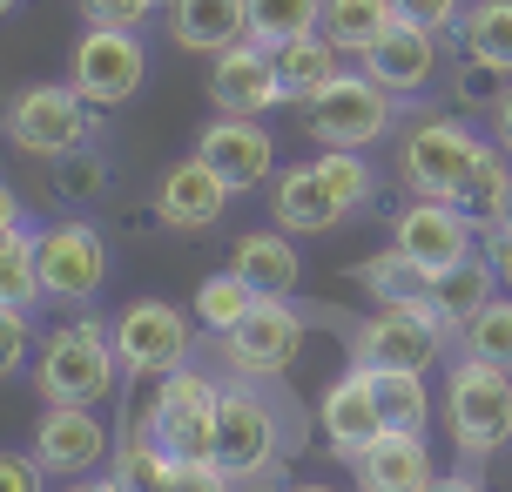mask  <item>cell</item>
<instances>
[{
	"label": "cell",
	"mask_w": 512,
	"mask_h": 492,
	"mask_svg": "<svg viewBox=\"0 0 512 492\" xmlns=\"http://www.w3.org/2000/svg\"><path fill=\"white\" fill-rule=\"evenodd\" d=\"M297 452V412L270 398V385L256 378H236L223 385V405H216V466L230 472L236 486H256L283 472V459Z\"/></svg>",
	"instance_id": "6da1fadb"
},
{
	"label": "cell",
	"mask_w": 512,
	"mask_h": 492,
	"mask_svg": "<svg viewBox=\"0 0 512 492\" xmlns=\"http://www.w3.org/2000/svg\"><path fill=\"white\" fill-rule=\"evenodd\" d=\"M34 391H41V405H102L108 391H115V324L102 317H75V324H61L34 344Z\"/></svg>",
	"instance_id": "7a4b0ae2"
},
{
	"label": "cell",
	"mask_w": 512,
	"mask_h": 492,
	"mask_svg": "<svg viewBox=\"0 0 512 492\" xmlns=\"http://www.w3.org/2000/svg\"><path fill=\"white\" fill-rule=\"evenodd\" d=\"M216 405H223V378H209L203 364H182L169 378H155L128 439L162 445L169 459H216Z\"/></svg>",
	"instance_id": "3957f363"
},
{
	"label": "cell",
	"mask_w": 512,
	"mask_h": 492,
	"mask_svg": "<svg viewBox=\"0 0 512 492\" xmlns=\"http://www.w3.org/2000/svg\"><path fill=\"white\" fill-rule=\"evenodd\" d=\"M102 135V115L95 102L81 95L75 81H27L21 95L7 102V142L21 156H41V162H68V156H88Z\"/></svg>",
	"instance_id": "277c9868"
},
{
	"label": "cell",
	"mask_w": 512,
	"mask_h": 492,
	"mask_svg": "<svg viewBox=\"0 0 512 492\" xmlns=\"http://www.w3.org/2000/svg\"><path fill=\"white\" fill-rule=\"evenodd\" d=\"M351 331V364L364 371H432L438 351L452 344V324L432 311V297H405V304H378L371 317L344 324Z\"/></svg>",
	"instance_id": "5b68a950"
},
{
	"label": "cell",
	"mask_w": 512,
	"mask_h": 492,
	"mask_svg": "<svg viewBox=\"0 0 512 492\" xmlns=\"http://www.w3.org/2000/svg\"><path fill=\"white\" fill-rule=\"evenodd\" d=\"M445 432L465 459H492L512 445V371L486 358H459L445 371Z\"/></svg>",
	"instance_id": "8992f818"
},
{
	"label": "cell",
	"mask_w": 512,
	"mask_h": 492,
	"mask_svg": "<svg viewBox=\"0 0 512 492\" xmlns=\"http://www.w3.org/2000/svg\"><path fill=\"white\" fill-rule=\"evenodd\" d=\"M492 156V142L452 122V115H418L398 135V176L411 196H432V203H459V189L472 182V169Z\"/></svg>",
	"instance_id": "52a82bcc"
},
{
	"label": "cell",
	"mask_w": 512,
	"mask_h": 492,
	"mask_svg": "<svg viewBox=\"0 0 512 492\" xmlns=\"http://www.w3.org/2000/svg\"><path fill=\"white\" fill-rule=\"evenodd\" d=\"M304 129L317 149H351V156H364L371 142H384V135L398 129V95H384L371 75H344L317 95V102H304Z\"/></svg>",
	"instance_id": "ba28073f"
},
{
	"label": "cell",
	"mask_w": 512,
	"mask_h": 492,
	"mask_svg": "<svg viewBox=\"0 0 512 492\" xmlns=\"http://www.w3.org/2000/svg\"><path fill=\"white\" fill-rule=\"evenodd\" d=\"M115 358H122V378H169L196 358V324L169 297H135L115 317Z\"/></svg>",
	"instance_id": "9c48e42d"
},
{
	"label": "cell",
	"mask_w": 512,
	"mask_h": 492,
	"mask_svg": "<svg viewBox=\"0 0 512 492\" xmlns=\"http://www.w3.org/2000/svg\"><path fill=\"white\" fill-rule=\"evenodd\" d=\"M304 311L290 304V297H256V311L236 324L230 337H216L223 344V364H230V378H256V385H277L290 364L304 358Z\"/></svg>",
	"instance_id": "30bf717a"
},
{
	"label": "cell",
	"mask_w": 512,
	"mask_h": 492,
	"mask_svg": "<svg viewBox=\"0 0 512 492\" xmlns=\"http://www.w3.org/2000/svg\"><path fill=\"white\" fill-rule=\"evenodd\" d=\"M68 81H75L95 108L135 102L142 81H149V48H142V34H135V27H81Z\"/></svg>",
	"instance_id": "8fae6325"
},
{
	"label": "cell",
	"mask_w": 512,
	"mask_h": 492,
	"mask_svg": "<svg viewBox=\"0 0 512 492\" xmlns=\"http://www.w3.org/2000/svg\"><path fill=\"white\" fill-rule=\"evenodd\" d=\"M391 250H405L425 277H445V270H459L465 257H479V223H472L459 203L411 196V203L391 216Z\"/></svg>",
	"instance_id": "7c38bea8"
},
{
	"label": "cell",
	"mask_w": 512,
	"mask_h": 492,
	"mask_svg": "<svg viewBox=\"0 0 512 492\" xmlns=\"http://www.w3.org/2000/svg\"><path fill=\"white\" fill-rule=\"evenodd\" d=\"M41 284H48V304H95L108 284V243L88 223H48L41 230Z\"/></svg>",
	"instance_id": "4fadbf2b"
},
{
	"label": "cell",
	"mask_w": 512,
	"mask_h": 492,
	"mask_svg": "<svg viewBox=\"0 0 512 492\" xmlns=\"http://www.w3.org/2000/svg\"><path fill=\"white\" fill-rule=\"evenodd\" d=\"M108 432L102 418H95V405H48V412L34 418V459H41V472L48 479H88V472L108 459Z\"/></svg>",
	"instance_id": "5bb4252c"
},
{
	"label": "cell",
	"mask_w": 512,
	"mask_h": 492,
	"mask_svg": "<svg viewBox=\"0 0 512 492\" xmlns=\"http://www.w3.org/2000/svg\"><path fill=\"white\" fill-rule=\"evenodd\" d=\"M317 432H324V445H331L337 459H364L391 432L384 412H378V378L364 364H351L344 378L324 385V398H317Z\"/></svg>",
	"instance_id": "9a60e30c"
},
{
	"label": "cell",
	"mask_w": 512,
	"mask_h": 492,
	"mask_svg": "<svg viewBox=\"0 0 512 492\" xmlns=\"http://www.w3.org/2000/svg\"><path fill=\"white\" fill-rule=\"evenodd\" d=\"M196 156L243 196V189H256V182L277 169V142H270V129H263L256 115H223V122H209V129L196 135Z\"/></svg>",
	"instance_id": "2e32d148"
},
{
	"label": "cell",
	"mask_w": 512,
	"mask_h": 492,
	"mask_svg": "<svg viewBox=\"0 0 512 492\" xmlns=\"http://www.w3.org/2000/svg\"><path fill=\"white\" fill-rule=\"evenodd\" d=\"M438 41H445V34H432V27H418V21H398L378 48L364 54V75L378 81L384 95L411 102V95H425V88L438 81V61H445Z\"/></svg>",
	"instance_id": "e0dca14e"
},
{
	"label": "cell",
	"mask_w": 512,
	"mask_h": 492,
	"mask_svg": "<svg viewBox=\"0 0 512 492\" xmlns=\"http://www.w3.org/2000/svg\"><path fill=\"white\" fill-rule=\"evenodd\" d=\"M270 223L290 236H324V230H344L351 223V203L331 189V176L317 162H297L283 169L277 189H270Z\"/></svg>",
	"instance_id": "ac0fdd59"
},
{
	"label": "cell",
	"mask_w": 512,
	"mask_h": 492,
	"mask_svg": "<svg viewBox=\"0 0 512 492\" xmlns=\"http://www.w3.org/2000/svg\"><path fill=\"white\" fill-rule=\"evenodd\" d=\"M230 182L216 176L203 156H182L162 169L155 182V216L169 223V230H209V223H223V209H230Z\"/></svg>",
	"instance_id": "d6986e66"
},
{
	"label": "cell",
	"mask_w": 512,
	"mask_h": 492,
	"mask_svg": "<svg viewBox=\"0 0 512 492\" xmlns=\"http://www.w3.org/2000/svg\"><path fill=\"white\" fill-rule=\"evenodd\" d=\"M209 95H216L223 115H263L270 102H283L270 48H263V41H243V48L216 54V68H209Z\"/></svg>",
	"instance_id": "ffe728a7"
},
{
	"label": "cell",
	"mask_w": 512,
	"mask_h": 492,
	"mask_svg": "<svg viewBox=\"0 0 512 492\" xmlns=\"http://www.w3.org/2000/svg\"><path fill=\"white\" fill-rule=\"evenodd\" d=\"M351 479H358V492H432L438 486L432 452L411 432H384L364 459H351Z\"/></svg>",
	"instance_id": "44dd1931"
},
{
	"label": "cell",
	"mask_w": 512,
	"mask_h": 492,
	"mask_svg": "<svg viewBox=\"0 0 512 492\" xmlns=\"http://www.w3.org/2000/svg\"><path fill=\"white\" fill-rule=\"evenodd\" d=\"M169 34L189 54H230L250 41V0H169Z\"/></svg>",
	"instance_id": "7402d4cb"
},
{
	"label": "cell",
	"mask_w": 512,
	"mask_h": 492,
	"mask_svg": "<svg viewBox=\"0 0 512 492\" xmlns=\"http://www.w3.org/2000/svg\"><path fill=\"white\" fill-rule=\"evenodd\" d=\"M0 304H48V284H41V230L21 223V203L0 196Z\"/></svg>",
	"instance_id": "603a6c76"
},
{
	"label": "cell",
	"mask_w": 512,
	"mask_h": 492,
	"mask_svg": "<svg viewBox=\"0 0 512 492\" xmlns=\"http://www.w3.org/2000/svg\"><path fill=\"white\" fill-rule=\"evenodd\" d=\"M230 270H243V277H250L256 297H290V290H297V277H304V257H297L290 230H250V236H236Z\"/></svg>",
	"instance_id": "cb8c5ba5"
},
{
	"label": "cell",
	"mask_w": 512,
	"mask_h": 492,
	"mask_svg": "<svg viewBox=\"0 0 512 492\" xmlns=\"http://www.w3.org/2000/svg\"><path fill=\"white\" fill-rule=\"evenodd\" d=\"M270 61H277L283 102H317V95H324V88L344 75V61H337V48L324 41V34H297V41L270 48Z\"/></svg>",
	"instance_id": "d4e9b609"
},
{
	"label": "cell",
	"mask_w": 512,
	"mask_h": 492,
	"mask_svg": "<svg viewBox=\"0 0 512 492\" xmlns=\"http://www.w3.org/2000/svg\"><path fill=\"white\" fill-rule=\"evenodd\" d=\"M492 284H499V270H492V257L479 250V257H465L459 270L432 277V290H425V297H432V311L445 317V324H452V337H459L465 324H472V317H479V311L492 304Z\"/></svg>",
	"instance_id": "484cf974"
},
{
	"label": "cell",
	"mask_w": 512,
	"mask_h": 492,
	"mask_svg": "<svg viewBox=\"0 0 512 492\" xmlns=\"http://www.w3.org/2000/svg\"><path fill=\"white\" fill-rule=\"evenodd\" d=\"M391 27H398V7H391V0H324V27H317V34H324L337 54H358L364 61Z\"/></svg>",
	"instance_id": "4316f807"
},
{
	"label": "cell",
	"mask_w": 512,
	"mask_h": 492,
	"mask_svg": "<svg viewBox=\"0 0 512 492\" xmlns=\"http://www.w3.org/2000/svg\"><path fill=\"white\" fill-rule=\"evenodd\" d=\"M465 61H486L499 75H512V0H472L459 21Z\"/></svg>",
	"instance_id": "83f0119b"
},
{
	"label": "cell",
	"mask_w": 512,
	"mask_h": 492,
	"mask_svg": "<svg viewBox=\"0 0 512 492\" xmlns=\"http://www.w3.org/2000/svg\"><path fill=\"white\" fill-rule=\"evenodd\" d=\"M250 311H256V284L243 270H209L203 284H196V324L209 337H230Z\"/></svg>",
	"instance_id": "f1b7e54d"
},
{
	"label": "cell",
	"mask_w": 512,
	"mask_h": 492,
	"mask_svg": "<svg viewBox=\"0 0 512 492\" xmlns=\"http://www.w3.org/2000/svg\"><path fill=\"white\" fill-rule=\"evenodd\" d=\"M378 378V412L391 432H411V439H425V425H432V391L418 371H371Z\"/></svg>",
	"instance_id": "f546056e"
},
{
	"label": "cell",
	"mask_w": 512,
	"mask_h": 492,
	"mask_svg": "<svg viewBox=\"0 0 512 492\" xmlns=\"http://www.w3.org/2000/svg\"><path fill=\"white\" fill-rule=\"evenodd\" d=\"M351 277L364 284L371 304H405V297H425V290H432V277H425L405 250H378V257H364Z\"/></svg>",
	"instance_id": "4dcf8cb0"
},
{
	"label": "cell",
	"mask_w": 512,
	"mask_h": 492,
	"mask_svg": "<svg viewBox=\"0 0 512 492\" xmlns=\"http://www.w3.org/2000/svg\"><path fill=\"white\" fill-rule=\"evenodd\" d=\"M317 27H324V0H250V41L263 48H283Z\"/></svg>",
	"instance_id": "1f68e13d"
},
{
	"label": "cell",
	"mask_w": 512,
	"mask_h": 492,
	"mask_svg": "<svg viewBox=\"0 0 512 492\" xmlns=\"http://www.w3.org/2000/svg\"><path fill=\"white\" fill-rule=\"evenodd\" d=\"M506 196H512V169L506 156H486L472 169V182L459 189V209L479 223V230H506Z\"/></svg>",
	"instance_id": "d6a6232c"
},
{
	"label": "cell",
	"mask_w": 512,
	"mask_h": 492,
	"mask_svg": "<svg viewBox=\"0 0 512 492\" xmlns=\"http://www.w3.org/2000/svg\"><path fill=\"white\" fill-rule=\"evenodd\" d=\"M169 472H176V459L162 445H149V439L115 445V486L122 492H169Z\"/></svg>",
	"instance_id": "836d02e7"
},
{
	"label": "cell",
	"mask_w": 512,
	"mask_h": 492,
	"mask_svg": "<svg viewBox=\"0 0 512 492\" xmlns=\"http://www.w3.org/2000/svg\"><path fill=\"white\" fill-rule=\"evenodd\" d=\"M459 344H465V358H486L512 371V297H492L486 311L459 331Z\"/></svg>",
	"instance_id": "e575fe53"
},
{
	"label": "cell",
	"mask_w": 512,
	"mask_h": 492,
	"mask_svg": "<svg viewBox=\"0 0 512 492\" xmlns=\"http://www.w3.org/2000/svg\"><path fill=\"white\" fill-rule=\"evenodd\" d=\"M317 169H324V176H331V189L351 203V216L378 203V169H371L364 156H351V149H324V156H317Z\"/></svg>",
	"instance_id": "d590c367"
},
{
	"label": "cell",
	"mask_w": 512,
	"mask_h": 492,
	"mask_svg": "<svg viewBox=\"0 0 512 492\" xmlns=\"http://www.w3.org/2000/svg\"><path fill=\"white\" fill-rule=\"evenodd\" d=\"M155 7H162V0H81L88 27H135V34L155 21Z\"/></svg>",
	"instance_id": "8d00e7d4"
},
{
	"label": "cell",
	"mask_w": 512,
	"mask_h": 492,
	"mask_svg": "<svg viewBox=\"0 0 512 492\" xmlns=\"http://www.w3.org/2000/svg\"><path fill=\"white\" fill-rule=\"evenodd\" d=\"M391 7H398V21H418L432 34H459L465 21V0H391Z\"/></svg>",
	"instance_id": "74e56055"
},
{
	"label": "cell",
	"mask_w": 512,
	"mask_h": 492,
	"mask_svg": "<svg viewBox=\"0 0 512 492\" xmlns=\"http://www.w3.org/2000/svg\"><path fill=\"white\" fill-rule=\"evenodd\" d=\"M169 492H236V479L216 459H176V472H169Z\"/></svg>",
	"instance_id": "f35d334b"
},
{
	"label": "cell",
	"mask_w": 512,
	"mask_h": 492,
	"mask_svg": "<svg viewBox=\"0 0 512 492\" xmlns=\"http://www.w3.org/2000/svg\"><path fill=\"white\" fill-rule=\"evenodd\" d=\"M27 317L21 304H0V371H21V364H34V351H27Z\"/></svg>",
	"instance_id": "ab89813d"
},
{
	"label": "cell",
	"mask_w": 512,
	"mask_h": 492,
	"mask_svg": "<svg viewBox=\"0 0 512 492\" xmlns=\"http://www.w3.org/2000/svg\"><path fill=\"white\" fill-rule=\"evenodd\" d=\"M0 492H48V472L34 452H7L0 459Z\"/></svg>",
	"instance_id": "60d3db41"
},
{
	"label": "cell",
	"mask_w": 512,
	"mask_h": 492,
	"mask_svg": "<svg viewBox=\"0 0 512 492\" xmlns=\"http://www.w3.org/2000/svg\"><path fill=\"white\" fill-rule=\"evenodd\" d=\"M54 189H68V196H95L102 189V162L95 156H68L54 169Z\"/></svg>",
	"instance_id": "b9f144b4"
},
{
	"label": "cell",
	"mask_w": 512,
	"mask_h": 492,
	"mask_svg": "<svg viewBox=\"0 0 512 492\" xmlns=\"http://www.w3.org/2000/svg\"><path fill=\"white\" fill-rule=\"evenodd\" d=\"M486 257H492V270H499V284H512V223L486 236Z\"/></svg>",
	"instance_id": "7bdbcfd3"
},
{
	"label": "cell",
	"mask_w": 512,
	"mask_h": 492,
	"mask_svg": "<svg viewBox=\"0 0 512 492\" xmlns=\"http://www.w3.org/2000/svg\"><path fill=\"white\" fill-rule=\"evenodd\" d=\"M492 135H499V149L512 156V88L499 95V108H492Z\"/></svg>",
	"instance_id": "ee69618b"
},
{
	"label": "cell",
	"mask_w": 512,
	"mask_h": 492,
	"mask_svg": "<svg viewBox=\"0 0 512 492\" xmlns=\"http://www.w3.org/2000/svg\"><path fill=\"white\" fill-rule=\"evenodd\" d=\"M432 492H486V486H479V479H472V472H445V479H438Z\"/></svg>",
	"instance_id": "f6af8a7d"
},
{
	"label": "cell",
	"mask_w": 512,
	"mask_h": 492,
	"mask_svg": "<svg viewBox=\"0 0 512 492\" xmlns=\"http://www.w3.org/2000/svg\"><path fill=\"white\" fill-rule=\"evenodd\" d=\"M68 492H122V486H115V472H108V479L88 472V479H68Z\"/></svg>",
	"instance_id": "bcb514c9"
},
{
	"label": "cell",
	"mask_w": 512,
	"mask_h": 492,
	"mask_svg": "<svg viewBox=\"0 0 512 492\" xmlns=\"http://www.w3.org/2000/svg\"><path fill=\"white\" fill-rule=\"evenodd\" d=\"M290 492H337V486H324V479H297Z\"/></svg>",
	"instance_id": "7dc6e473"
},
{
	"label": "cell",
	"mask_w": 512,
	"mask_h": 492,
	"mask_svg": "<svg viewBox=\"0 0 512 492\" xmlns=\"http://www.w3.org/2000/svg\"><path fill=\"white\" fill-rule=\"evenodd\" d=\"M506 223H512V196H506Z\"/></svg>",
	"instance_id": "c3c4849f"
},
{
	"label": "cell",
	"mask_w": 512,
	"mask_h": 492,
	"mask_svg": "<svg viewBox=\"0 0 512 492\" xmlns=\"http://www.w3.org/2000/svg\"><path fill=\"white\" fill-rule=\"evenodd\" d=\"M0 7H21V0H0Z\"/></svg>",
	"instance_id": "681fc988"
}]
</instances>
